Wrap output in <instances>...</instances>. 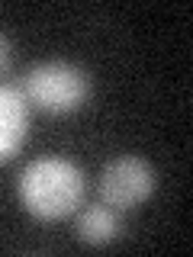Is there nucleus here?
<instances>
[{"mask_svg": "<svg viewBox=\"0 0 193 257\" xmlns=\"http://www.w3.org/2000/svg\"><path fill=\"white\" fill-rule=\"evenodd\" d=\"M84 174L68 158H36L16 177V199L32 219L58 222L80 206Z\"/></svg>", "mask_w": 193, "mask_h": 257, "instance_id": "f257e3e1", "label": "nucleus"}, {"mask_svg": "<svg viewBox=\"0 0 193 257\" xmlns=\"http://www.w3.org/2000/svg\"><path fill=\"white\" fill-rule=\"evenodd\" d=\"M23 96L36 109L52 116L77 112L90 96V77L71 61H39L23 77Z\"/></svg>", "mask_w": 193, "mask_h": 257, "instance_id": "f03ea898", "label": "nucleus"}, {"mask_svg": "<svg viewBox=\"0 0 193 257\" xmlns=\"http://www.w3.org/2000/svg\"><path fill=\"white\" fill-rule=\"evenodd\" d=\"M158 174L139 155H119L100 171V199L113 209H135L155 193Z\"/></svg>", "mask_w": 193, "mask_h": 257, "instance_id": "7ed1b4c3", "label": "nucleus"}, {"mask_svg": "<svg viewBox=\"0 0 193 257\" xmlns=\"http://www.w3.org/2000/svg\"><path fill=\"white\" fill-rule=\"evenodd\" d=\"M29 139V103L13 87L0 84V164L16 158Z\"/></svg>", "mask_w": 193, "mask_h": 257, "instance_id": "20e7f679", "label": "nucleus"}, {"mask_svg": "<svg viewBox=\"0 0 193 257\" xmlns=\"http://www.w3.org/2000/svg\"><path fill=\"white\" fill-rule=\"evenodd\" d=\"M123 225H119V215L116 209L107 206V203H96V206H87L84 212L77 215V238L90 247H103V244H113L119 238Z\"/></svg>", "mask_w": 193, "mask_h": 257, "instance_id": "39448f33", "label": "nucleus"}, {"mask_svg": "<svg viewBox=\"0 0 193 257\" xmlns=\"http://www.w3.org/2000/svg\"><path fill=\"white\" fill-rule=\"evenodd\" d=\"M13 61V48H10V39L0 32V74H7V68H10Z\"/></svg>", "mask_w": 193, "mask_h": 257, "instance_id": "423d86ee", "label": "nucleus"}]
</instances>
